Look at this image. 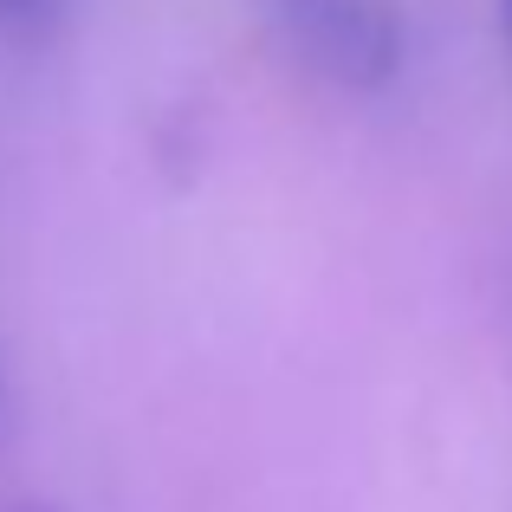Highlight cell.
<instances>
[{
    "label": "cell",
    "instance_id": "7a4b0ae2",
    "mask_svg": "<svg viewBox=\"0 0 512 512\" xmlns=\"http://www.w3.org/2000/svg\"><path fill=\"white\" fill-rule=\"evenodd\" d=\"M52 7H59V0H0V20L7 26H39V20H52Z\"/></svg>",
    "mask_w": 512,
    "mask_h": 512
},
{
    "label": "cell",
    "instance_id": "3957f363",
    "mask_svg": "<svg viewBox=\"0 0 512 512\" xmlns=\"http://www.w3.org/2000/svg\"><path fill=\"white\" fill-rule=\"evenodd\" d=\"M500 20H506V39H512V0H500Z\"/></svg>",
    "mask_w": 512,
    "mask_h": 512
},
{
    "label": "cell",
    "instance_id": "6da1fadb",
    "mask_svg": "<svg viewBox=\"0 0 512 512\" xmlns=\"http://www.w3.org/2000/svg\"><path fill=\"white\" fill-rule=\"evenodd\" d=\"M273 33L344 91H376L402 65V20L389 0H253Z\"/></svg>",
    "mask_w": 512,
    "mask_h": 512
}]
</instances>
